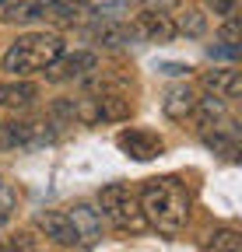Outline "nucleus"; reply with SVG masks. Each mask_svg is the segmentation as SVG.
<instances>
[{
	"instance_id": "1",
	"label": "nucleus",
	"mask_w": 242,
	"mask_h": 252,
	"mask_svg": "<svg viewBox=\"0 0 242 252\" xmlns=\"http://www.w3.org/2000/svg\"><path fill=\"white\" fill-rule=\"evenodd\" d=\"M137 196H140V214L147 220V228H155L158 235H179L186 228L193 196L179 179H172V175L151 179Z\"/></svg>"
},
{
	"instance_id": "2",
	"label": "nucleus",
	"mask_w": 242,
	"mask_h": 252,
	"mask_svg": "<svg viewBox=\"0 0 242 252\" xmlns=\"http://www.w3.org/2000/svg\"><path fill=\"white\" fill-rule=\"evenodd\" d=\"M60 53H64V39H60L56 32L39 28V32H25V35H18L7 46L0 67H4L11 77H32V74H42Z\"/></svg>"
},
{
	"instance_id": "3",
	"label": "nucleus",
	"mask_w": 242,
	"mask_h": 252,
	"mask_svg": "<svg viewBox=\"0 0 242 252\" xmlns=\"http://www.w3.org/2000/svg\"><path fill=\"white\" fill-rule=\"evenodd\" d=\"M56 112H67V116L77 119V123L99 126V123H123V119H130L134 102L127 98V94L112 91V88H102V91H88V94H81L77 102H60Z\"/></svg>"
},
{
	"instance_id": "4",
	"label": "nucleus",
	"mask_w": 242,
	"mask_h": 252,
	"mask_svg": "<svg viewBox=\"0 0 242 252\" xmlns=\"http://www.w3.org/2000/svg\"><path fill=\"white\" fill-rule=\"evenodd\" d=\"M95 210L109 220L112 228H119V231L137 235V231L147 228V220H144V214H140V196L134 193L127 182H109V186H102Z\"/></svg>"
},
{
	"instance_id": "5",
	"label": "nucleus",
	"mask_w": 242,
	"mask_h": 252,
	"mask_svg": "<svg viewBox=\"0 0 242 252\" xmlns=\"http://www.w3.org/2000/svg\"><path fill=\"white\" fill-rule=\"evenodd\" d=\"M49 140H56V123H46V119L0 123V151H32Z\"/></svg>"
},
{
	"instance_id": "6",
	"label": "nucleus",
	"mask_w": 242,
	"mask_h": 252,
	"mask_svg": "<svg viewBox=\"0 0 242 252\" xmlns=\"http://www.w3.org/2000/svg\"><path fill=\"white\" fill-rule=\"evenodd\" d=\"M95 70H99V56L92 49H74V53H60L42 74L49 81H56V84H67V81H88V77H95Z\"/></svg>"
},
{
	"instance_id": "7",
	"label": "nucleus",
	"mask_w": 242,
	"mask_h": 252,
	"mask_svg": "<svg viewBox=\"0 0 242 252\" xmlns=\"http://www.w3.org/2000/svg\"><path fill=\"white\" fill-rule=\"evenodd\" d=\"M134 32L144 35L147 42H172L179 35L172 14L158 4H137L134 7Z\"/></svg>"
},
{
	"instance_id": "8",
	"label": "nucleus",
	"mask_w": 242,
	"mask_h": 252,
	"mask_svg": "<svg viewBox=\"0 0 242 252\" xmlns=\"http://www.w3.org/2000/svg\"><path fill=\"white\" fill-rule=\"evenodd\" d=\"M116 147L123 151L134 161H155V158L165 151V140L155 130H144V126H127V130L116 133Z\"/></svg>"
},
{
	"instance_id": "9",
	"label": "nucleus",
	"mask_w": 242,
	"mask_h": 252,
	"mask_svg": "<svg viewBox=\"0 0 242 252\" xmlns=\"http://www.w3.org/2000/svg\"><path fill=\"white\" fill-rule=\"evenodd\" d=\"M88 0H28L25 21H46V25H70L77 14H84Z\"/></svg>"
},
{
	"instance_id": "10",
	"label": "nucleus",
	"mask_w": 242,
	"mask_h": 252,
	"mask_svg": "<svg viewBox=\"0 0 242 252\" xmlns=\"http://www.w3.org/2000/svg\"><path fill=\"white\" fill-rule=\"evenodd\" d=\"M197 88L193 84H186V81H179V84H169L165 88V94H162V112L172 119V123H186L190 116H193V109H197Z\"/></svg>"
},
{
	"instance_id": "11",
	"label": "nucleus",
	"mask_w": 242,
	"mask_h": 252,
	"mask_svg": "<svg viewBox=\"0 0 242 252\" xmlns=\"http://www.w3.org/2000/svg\"><path fill=\"white\" fill-rule=\"evenodd\" d=\"M88 39L102 49H127L137 39V32H134L130 21H95L88 28Z\"/></svg>"
},
{
	"instance_id": "12",
	"label": "nucleus",
	"mask_w": 242,
	"mask_h": 252,
	"mask_svg": "<svg viewBox=\"0 0 242 252\" xmlns=\"http://www.w3.org/2000/svg\"><path fill=\"white\" fill-rule=\"evenodd\" d=\"M70 217V224L77 231V245H95L102 238V214L92 207V203H74L64 210Z\"/></svg>"
},
{
	"instance_id": "13",
	"label": "nucleus",
	"mask_w": 242,
	"mask_h": 252,
	"mask_svg": "<svg viewBox=\"0 0 242 252\" xmlns=\"http://www.w3.org/2000/svg\"><path fill=\"white\" fill-rule=\"evenodd\" d=\"M35 228H39L49 242H56V245H77V231H74L70 217H67L64 210H42V214L35 217Z\"/></svg>"
},
{
	"instance_id": "14",
	"label": "nucleus",
	"mask_w": 242,
	"mask_h": 252,
	"mask_svg": "<svg viewBox=\"0 0 242 252\" xmlns=\"http://www.w3.org/2000/svg\"><path fill=\"white\" fill-rule=\"evenodd\" d=\"M35 98H39V88L25 77L11 81V84H0V109H7V112H28L35 105Z\"/></svg>"
},
{
	"instance_id": "15",
	"label": "nucleus",
	"mask_w": 242,
	"mask_h": 252,
	"mask_svg": "<svg viewBox=\"0 0 242 252\" xmlns=\"http://www.w3.org/2000/svg\"><path fill=\"white\" fill-rule=\"evenodd\" d=\"M204 84L210 88V94L221 102H235L242 94V74L235 67H218V70H207L204 74Z\"/></svg>"
},
{
	"instance_id": "16",
	"label": "nucleus",
	"mask_w": 242,
	"mask_h": 252,
	"mask_svg": "<svg viewBox=\"0 0 242 252\" xmlns=\"http://www.w3.org/2000/svg\"><path fill=\"white\" fill-rule=\"evenodd\" d=\"M190 119H197V130H200V133L218 130V126L232 123V119H228V102L214 98V94H207V98H197V109H193Z\"/></svg>"
},
{
	"instance_id": "17",
	"label": "nucleus",
	"mask_w": 242,
	"mask_h": 252,
	"mask_svg": "<svg viewBox=\"0 0 242 252\" xmlns=\"http://www.w3.org/2000/svg\"><path fill=\"white\" fill-rule=\"evenodd\" d=\"M200 137H204V144L214 151V154L228 158V161H235V158H239V130H235V123H225V126H218V130L200 133Z\"/></svg>"
},
{
	"instance_id": "18",
	"label": "nucleus",
	"mask_w": 242,
	"mask_h": 252,
	"mask_svg": "<svg viewBox=\"0 0 242 252\" xmlns=\"http://www.w3.org/2000/svg\"><path fill=\"white\" fill-rule=\"evenodd\" d=\"M84 11H92L95 21H127L123 14H130V0H88Z\"/></svg>"
},
{
	"instance_id": "19",
	"label": "nucleus",
	"mask_w": 242,
	"mask_h": 252,
	"mask_svg": "<svg viewBox=\"0 0 242 252\" xmlns=\"http://www.w3.org/2000/svg\"><path fill=\"white\" fill-rule=\"evenodd\" d=\"M172 21H175V32H186L190 39H200L204 32H207V14H204V11H197V7L179 11V18L172 14Z\"/></svg>"
},
{
	"instance_id": "20",
	"label": "nucleus",
	"mask_w": 242,
	"mask_h": 252,
	"mask_svg": "<svg viewBox=\"0 0 242 252\" xmlns=\"http://www.w3.org/2000/svg\"><path fill=\"white\" fill-rule=\"evenodd\" d=\"M204 252H239V231L235 228H218L204 242Z\"/></svg>"
},
{
	"instance_id": "21",
	"label": "nucleus",
	"mask_w": 242,
	"mask_h": 252,
	"mask_svg": "<svg viewBox=\"0 0 242 252\" xmlns=\"http://www.w3.org/2000/svg\"><path fill=\"white\" fill-rule=\"evenodd\" d=\"M0 252H46V242L35 238V235H28V231H21L11 242H0Z\"/></svg>"
},
{
	"instance_id": "22",
	"label": "nucleus",
	"mask_w": 242,
	"mask_h": 252,
	"mask_svg": "<svg viewBox=\"0 0 242 252\" xmlns=\"http://www.w3.org/2000/svg\"><path fill=\"white\" fill-rule=\"evenodd\" d=\"M14 210H18V189L11 182H0V224H7Z\"/></svg>"
},
{
	"instance_id": "23",
	"label": "nucleus",
	"mask_w": 242,
	"mask_h": 252,
	"mask_svg": "<svg viewBox=\"0 0 242 252\" xmlns=\"http://www.w3.org/2000/svg\"><path fill=\"white\" fill-rule=\"evenodd\" d=\"M207 7L214 11L221 21H228V18H239V0H207Z\"/></svg>"
},
{
	"instance_id": "24",
	"label": "nucleus",
	"mask_w": 242,
	"mask_h": 252,
	"mask_svg": "<svg viewBox=\"0 0 242 252\" xmlns=\"http://www.w3.org/2000/svg\"><path fill=\"white\" fill-rule=\"evenodd\" d=\"M207 56H210V60H235V56H239V46H235V42L210 46V49H207Z\"/></svg>"
},
{
	"instance_id": "25",
	"label": "nucleus",
	"mask_w": 242,
	"mask_h": 252,
	"mask_svg": "<svg viewBox=\"0 0 242 252\" xmlns=\"http://www.w3.org/2000/svg\"><path fill=\"white\" fill-rule=\"evenodd\" d=\"M221 42H235L239 46V18H228L221 25Z\"/></svg>"
},
{
	"instance_id": "26",
	"label": "nucleus",
	"mask_w": 242,
	"mask_h": 252,
	"mask_svg": "<svg viewBox=\"0 0 242 252\" xmlns=\"http://www.w3.org/2000/svg\"><path fill=\"white\" fill-rule=\"evenodd\" d=\"M186 70H190L186 63H162V74H172V77L175 74H186Z\"/></svg>"
}]
</instances>
